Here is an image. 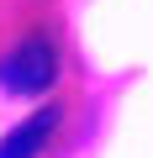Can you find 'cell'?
I'll use <instances>...</instances> for the list:
<instances>
[{
  "mask_svg": "<svg viewBox=\"0 0 153 158\" xmlns=\"http://www.w3.org/2000/svg\"><path fill=\"white\" fill-rule=\"evenodd\" d=\"M53 79H58V53L48 37H21L0 58V90H11V95H42L53 90Z\"/></svg>",
  "mask_w": 153,
  "mask_h": 158,
  "instance_id": "6da1fadb",
  "label": "cell"
},
{
  "mask_svg": "<svg viewBox=\"0 0 153 158\" xmlns=\"http://www.w3.org/2000/svg\"><path fill=\"white\" fill-rule=\"evenodd\" d=\"M53 127H58V111H53V106L32 111L21 127H11L6 137H0V158H37V153H42V142L53 137Z\"/></svg>",
  "mask_w": 153,
  "mask_h": 158,
  "instance_id": "7a4b0ae2",
  "label": "cell"
}]
</instances>
